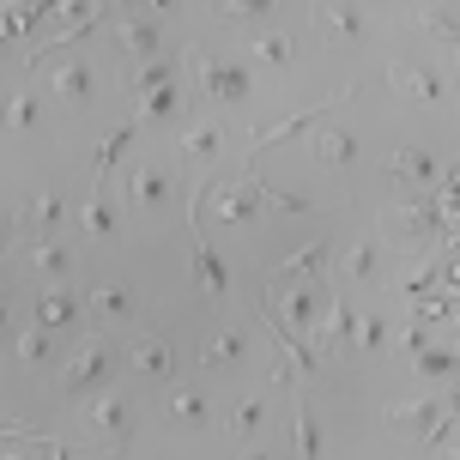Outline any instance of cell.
Here are the masks:
<instances>
[{
	"mask_svg": "<svg viewBox=\"0 0 460 460\" xmlns=\"http://www.w3.org/2000/svg\"><path fill=\"white\" fill-rule=\"evenodd\" d=\"M170 418H176V424H200V418H207V400H200V394H176V400H170Z\"/></svg>",
	"mask_w": 460,
	"mask_h": 460,
	"instance_id": "cell-32",
	"label": "cell"
},
{
	"mask_svg": "<svg viewBox=\"0 0 460 460\" xmlns=\"http://www.w3.org/2000/svg\"><path fill=\"white\" fill-rule=\"evenodd\" d=\"M6 121H13V128H37V97L19 92V97H13V110H6Z\"/></svg>",
	"mask_w": 460,
	"mask_h": 460,
	"instance_id": "cell-34",
	"label": "cell"
},
{
	"mask_svg": "<svg viewBox=\"0 0 460 460\" xmlns=\"http://www.w3.org/2000/svg\"><path fill=\"white\" fill-rule=\"evenodd\" d=\"M194 279H200V291H207V297H225V261H218L207 243L194 249Z\"/></svg>",
	"mask_w": 460,
	"mask_h": 460,
	"instance_id": "cell-21",
	"label": "cell"
},
{
	"mask_svg": "<svg viewBox=\"0 0 460 460\" xmlns=\"http://www.w3.org/2000/svg\"><path fill=\"white\" fill-rule=\"evenodd\" d=\"M315 158H322L327 170H345V164L358 158V139L340 134V128H322V134H315Z\"/></svg>",
	"mask_w": 460,
	"mask_h": 460,
	"instance_id": "cell-15",
	"label": "cell"
},
{
	"mask_svg": "<svg viewBox=\"0 0 460 460\" xmlns=\"http://www.w3.org/2000/svg\"><path fill=\"white\" fill-rule=\"evenodd\" d=\"M128 139H134V128H115V134L103 139V146H97V176H92V188L110 182V164L121 158V152H128Z\"/></svg>",
	"mask_w": 460,
	"mask_h": 460,
	"instance_id": "cell-22",
	"label": "cell"
},
{
	"mask_svg": "<svg viewBox=\"0 0 460 460\" xmlns=\"http://www.w3.org/2000/svg\"><path fill=\"white\" fill-rule=\"evenodd\" d=\"M139 115H146V121H170V115H176V85H152V92H139Z\"/></svg>",
	"mask_w": 460,
	"mask_h": 460,
	"instance_id": "cell-24",
	"label": "cell"
},
{
	"mask_svg": "<svg viewBox=\"0 0 460 460\" xmlns=\"http://www.w3.org/2000/svg\"><path fill=\"white\" fill-rule=\"evenodd\" d=\"M249 460H279V455H249Z\"/></svg>",
	"mask_w": 460,
	"mask_h": 460,
	"instance_id": "cell-42",
	"label": "cell"
},
{
	"mask_svg": "<svg viewBox=\"0 0 460 460\" xmlns=\"http://www.w3.org/2000/svg\"><path fill=\"white\" fill-rule=\"evenodd\" d=\"M345 273H351V279H376V243H351V254H345Z\"/></svg>",
	"mask_w": 460,
	"mask_h": 460,
	"instance_id": "cell-31",
	"label": "cell"
},
{
	"mask_svg": "<svg viewBox=\"0 0 460 460\" xmlns=\"http://www.w3.org/2000/svg\"><path fill=\"white\" fill-rule=\"evenodd\" d=\"M164 200H170V176H164L158 164L134 170V207H164Z\"/></svg>",
	"mask_w": 460,
	"mask_h": 460,
	"instance_id": "cell-18",
	"label": "cell"
},
{
	"mask_svg": "<svg viewBox=\"0 0 460 460\" xmlns=\"http://www.w3.org/2000/svg\"><path fill=\"white\" fill-rule=\"evenodd\" d=\"M110 460H121V448H115V455H110Z\"/></svg>",
	"mask_w": 460,
	"mask_h": 460,
	"instance_id": "cell-44",
	"label": "cell"
},
{
	"mask_svg": "<svg viewBox=\"0 0 460 460\" xmlns=\"http://www.w3.org/2000/svg\"><path fill=\"white\" fill-rule=\"evenodd\" d=\"M261 194H267V207H279V212H303V200H297V194H285V188H267V182H261Z\"/></svg>",
	"mask_w": 460,
	"mask_h": 460,
	"instance_id": "cell-38",
	"label": "cell"
},
{
	"mask_svg": "<svg viewBox=\"0 0 460 460\" xmlns=\"http://www.w3.org/2000/svg\"><path fill=\"white\" fill-rule=\"evenodd\" d=\"M388 85L418 97V103H448V85H442L430 67H418V61H388Z\"/></svg>",
	"mask_w": 460,
	"mask_h": 460,
	"instance_id": "cell-5",
	"label": "cell"
},
{
	"mask_svg": "<svg viewBox=\"0 0 460 460\" xmlns=\"http://www.w3.org/2000/svg\"><path fill=\"white\" fill-rule=\"evenodd\" d=\"M61 225V194H37V200H31V207L19 212V218H13V230H55Z\"/></svg>",
	"mask_w": 460,
	"mask_h": 460,
	"instance_id": "cell-16",
	"label": "cell"
},
{
	"mask_svg": "<svg viewBox=\"0 0 460 460\" xmlns=\"http://www.w3.org/2000/svg\"><path fill=\"white\" fill-rule=\"evenodd\" d=\"M49 92L67 97V103H85V97H92V67H85V61H61L55 79H49Z\"/></svg>",
	"mask_w": 460,
	"mask_h": 460,
	"instance_id": "cell-13",
	"label": "cell"
},
{
	"mask_svg": "<svg viewBox=\"0 0 460 460\" xmlns=\"http://www.w3.org/2000/svg\"><path fill=\"white\" fill-rule=\"evenodd\" d=\"M243 351H249V345L230 327V333H218L212 345H200V369H230V364H243Z\"/></svg>",
	"mask_w": 460,
	"mask_h": 460,
	"instance_id": "cell-17",
	"label": "cell"
},
{
	"mask_svg": "<svg viewBox=\"0 0 460 460\" xmlns=\"http://www.w3.org/2000/svg\"><path fill=\"white\" fill-rule=\"evenodd\" d=\"M158 43H164L158 19H128V24H121V49H128L134 61H146V67H152V61H164Z\"/></svg>",
	"mask_w": 460,
	"mask_h": 460,
	"instance_id": "cell-9",
	"label": "cell"
},
{
	"mask_svg": "<svg viewBox=\"0 0 460 460\" xmlns=\"http://www.w3.org/2000/svg\"><path fill=\"white\" fill-rule=\"evenodd\" d=\"M92 309L115 327V322H128V315H134V297H128L121 285H97V291H92Z\"/></svg>",
	"mask_w": 460,
	"mask_h": 460,
	"instance_id": "cell-20",
	"label": "cell"
},
{
	"mask_svg": "<svg viewBox=\"0 0 460 460\" xmlns=\"http://www.w3.org/2000/svg\"><path fill=\"white\" fill-rule=\"evenodd\" d=\"M128 85H134V97H139V92H152V85H176V61L164 55V61H152V67H139Z\"/></svg>",
	"mask_w": 460,
	"mask_h": 460,
	"instance_id": "cell-28",
	"label": "cell"
},
{
	"mask_svg": "<svg viewBox=\"0 0 460 460\" xmlns=\"http://www.w3.org/2000/svg\"><path fill=\"white\" fill-rule=\"evenodd\" d=\"M230 430H236V437L261 430V400H243V406H236V418H230Z\"/></svg>",
	"mask_w": 460,
	"mask_h": 460,
	"instance_id": "cell-36",
	"label": "cell"
},
{
	"mask_svg": "<svg viewBox=\"0 0 460 460\" xmlns=\"http://www.w3.org/2000/svg\"><path fill=\"white\" fill-rule=\"evenodd\" d=\"M110 230H115V218L103 207V188H92V200H85V236H110Z\"/></svg>",
	"mask_w": 460,
	"mask_h": 460,
	"instance_id": "cell-29",
	"label": "cell"
},
{
	"mask_svg": "<svg viewBox=\"0 0 460 460\" xmlns=\"http://www.w3.org/2000/svg\"><path fill=\"white\" fill-rule=\"evenodd\" d=\"M437 218H448V207H388L382 212V225H388V236H400V243H418V236H430V225Z\"/></svg>",
	"mask_w": 460,
	"mask_h": 460,
	"instance_id": "cell-6",
	"label": "cell"
},
{
	"mask_svg": "<svg viewBox=\"0 0 460 460\" xmlns=\"http://www.w3.org/2000/svg\"><path fill=\"white\" fill-rule=\"evenodd\" d=\"M315 267H327V243H309L303 254H291V261H279V273H285V279H309Z\"/></svg>",
	"mask_w": 460,
	"mask_h": 460,
	"instance_id": "cell-26",
	"label": "cell"
},
{
	"mask_svg": "<svg viewBox=\"0 0 460 460\" xmlns=\"http://www.w3.org/2000/svg\"><path fill=\"white\" fill-rule=\"evenodd\" d=\"M13 358H19L24 369H49V358H55V333H49V327H24L19 340H13Z\"/></svg>",
	"mask_w": 460,
	"mask_h": 460,
	"instance_id": "cell-11",
	"label": "cell"
},
{
	"mask_svg": "<svg viewBox=\"0 0 460 460\" xmlns=\"http://www.w3.org/2000/svg\"><path fill=\"white\" fill-rule=\"evenodd\" d=\"M382 340H388L382 315H358V345H364V351H382Z\"/></svg>",
	"mask_w": 460,
	"mask_h": 460,
	"instance_id": "cell-33",
	"label": "cell"
},
{
	"mask_svg": "<svg viewBox=\"0 0 460 460\" xmlns=\"http://www.w3.org/2000/svg\"><path fill=\"white\" fill-rule=\"evenodd\" d=\"M315 19L327 24V37H333V43H345V37H358V31H364V13H358V6H315Z\"/></svg>",
	"mask_w": 460,
	"mask_h": 460,
	"instance_id": "cell-19",
	"label": "cell"
},
{
	"mask_svg": "<svg viewBox=\"0 0 460 460\" xmlns=\"http://www.w3.org/2000/svg\"><path fill=\"white\" fill-rule=\"evenodd\" d=\"M424 24H430V37H442V43H460V19L455 13H424Z\"/></svg>",
	"mask_w": 460,
	"mask_h": 460,
	"instance_id": "cell-35",
	"label": "cell"
},
{
	"mask_svg": "<svg viewBox=\"0 0 460 460\" xmlns=\"http://www.w3.org/2000/svg\"><path fill=\"white\" fill-rule=\"evenodd\" d=\"M218 146H225V128L218 121H194V128L176 134V152L182 158H218Z\"/></svg>",
	"mask_w": 460,
	"mask_h": 460,
	"instance_id": "cell-12",
	"label": "cell"
},
{
	"mask_svg": "<svg viewBox=\"0 0 460 460\" xmlns=\"http://www.w3.org/2000/svg\"><path fill=\"white\" fill-rule=\"evenodd\" d=\"M176 351H170V340H139L134 345V369L139 376H152V382H164V376H176Z\"/></svg>",
	"mask_w": 460,
	"mask_h": 460,
	"instance_id": "cell-14",
	"label": "cell"
},
{
	"mask_svg": "<svg viewBox=\"0 0 460 460\" xmlns=\"http://www.w3.org/2000/svg\"><path fill=\"white\" fill-rule=\"evenodd\" d=\"M31 273H43V279L67 273V249H61V243H37V249H31Z\"/></svg>",
	"mask_w": 460,
	"mask_h": 460,
	"instance_id": "cell-27",
	"label": "cell"
},
{
	"mask_svg": "<svg viewBox=\"0 0 460 460\" xmlns=\"http://www.w3.org/2000/svg\"><path fill=\"white\" fill-rule=\"evenodd\" d=\"M92 430H128V400L121 394H103L92 406Z\"/></svg>",
	"mask_w": 460,
	"mask_h": 460,
	"instance_id": "cell-23",
	"label": "cell"
},
{
	"mask_svg": "<svg viewBox=\"0 0 460 460\" xmlns=\"http://www.w3.org/2000/svg\"><path fill=\"white\" fill-rule=\"evenodd\" d=\"M455 188H460V170H455V176H448V194H455Z\"/></svg>",
	"mask_w": 460,
	"mask_h": 460,
	"instance_id": "cell-41",
	"label": "cell"
},
{
	"mask_svg": "<svg viewBox=\"0 0 460 460\" xmlns=\"http://www.w3.org/2000/svg\"><path fill=\"white\" fill-rule=\"evenodd\" d=\"M297 448H303V460H322V424L309 412V400H297Z\"/></svg>",
	"mask_w": 460,
	"mask_h": 460,
	"instance_id": "cell-25",
	"label": "cell"
},
{
	"mask_svg": "<svg viewBox=\"0 0 460 460\" xmlns=\"http://www.w3.org/2000/svg\"><path fill=\"white\" fill-rule=\"evenodd\" d=\"M442 460H460V448H455V455H442Z\"/></svg>",
	"mask_w": 460,
	"mask_h": 460,
	"instance_id": "cell-43",
	"label": "cell"
},
{
	"mask_svg": "<svg viewBox=\"0 0 460 460\" xmlns=\"http://www.w3.org/2000/svg\"><path fill=\"white\" fill-rule=\"evenodd\" d=\"M418 376H460V351H437V345H430V351L418 358Z\"/></svg>",
	"mask_w": 460,
	"mask_h": 460,
	"instance_id": "cell-30",
	"label": "cell"
},
{
	"mask_svg": "<svg viewBox=\"0 0 460 460\" xmlns=\"http://www.w3.org/2000/svg\"><path fill=\"white\" fill-rule=\"evenodd\" d=\"M194 67H200V92L212 97V103H249L254 92V67H243V61H225V55H194Z\"/></svg>",
	"mask_w": 460,
	"mask_h": 460,
	"instance_id": "cell-1",
	"label": "cell"
},
{
	"mask_svg": "<svg viewBox=\"0 0 460 460\" xmlns=\"http://www.w3.org/2000/svg\"><path fill=\"white\" fill-rule=\"evenodd\" d=\"M442 418H448V406H442V400H406V406H388V412H382V424H388L394 437H430Z\"/></svg>",
	"mask_w": 460,
	"mask_h": 460,
	"instance_id": "cell-4",
	"label": "cell"
},
{
	"mask_svg": "<svg viewBox=\"0 0 460 460\" xmlns=\"http://www.w3.org/2000/svg\"><path fill=\"white\" fill-rule=\"evenodd\" d=\"M285 67H291V37L285 31H254V73L279 79Z\"/></svg>",
	"mask_w": 460,
	"mask_h": 460,
	"instance_id": "cell-8",
	"label": "cell"
},
{
	"mask_svg": "<svg viewBox=\"0 0 460 460\" xmlns=\"http://www.w3.org/2000/svg\"><path fill=\"white\" fill-rule=\"evenodd\" d=\"M218 19H230V24H254V19H267V0H254V6H218Z\"/></svg>",
	"mask_w": 460,
	"mask_h": 460,
	"instance_id": "cell-37",
	"label": "cell"
},
{
	"mask_svg": "<svg viewBox=\"0 0 460 460\" xmlns=\"http://www.w3.org/2000/svg\"><path fill=\"white\" fill-rule=\"evenodd\" d=\"M442 285H448V297H460V261L448 267V273H442Z\"/></svg>",
	"mask_w": 460,
	"mask_h": 460,
	"instance_id": "cell-40",
	"label": "cell"
},
{
	"mask_svg": "<svg viewBox=\"0 0 460 460\" xmlns=\"http://www.w3.org/2000/svg\"><path fill=\"white\" fill-rule=\"evenodd\" d=\"M388 176H400V182H418V188H430L442 176L437 170V158L424 152V146H394L388 152Z\"/></svg>",
	"mask_w": 460,
	"mask_h": 460,
	"instance_id": "cell-7",
	"label": "cell"
},
{
	"mask_svg": "<svg viewBox=\"0 0 460 460\" xmlns=\"http://www.w3.org/2000/svg\"><path fill=\"white\" fill-rule=\"evenodd\" d=\"M73 322H79V297H67V291H43V297H37V327L67 333Z\"/></svg>",
	"mask_w": 460,
	"mask_h": 460,
	"instance_id": "cell-10",
	"label": "cell"
},
{
	"mask_svg": "<svg viewBox=\"0 0 460 460\" xmlns=\"http://www.w3.org/2000/svg\"><path fill=\"white\" fill-rule=\"evenodd\" d=\"M442 406H448V418H460V376L448 382V400H442Z\"/></svg>",
	"mask_w": 460,
	"mask_h": 460,
	"instance_id": "cell-39",
	"label": "cell"
},
{
	"mask_svg": "<svg viewBox=\"0 0 460 460\" xmlns=\"http://www.w3.org/2000/svg\"><path fill=\"white\" fill-rule=\"evenodd\" d=\"M261 200H267V194L254 182V170H243V176H230V188L212 200V218H218V225H249L254 212H261Z\"/></svg>",
	"mask_w": 460,
	"mask_h": 460,
	"instance_id": "cell-3",
	"label": "cell"
},
{
	"mask_svg": "<svg viewBox=\"0 0 460 460\" xmlns=\"http://www.w3.org/2000/svg\"><path fill=\"white\" fill-rule=\"evenodd\" d=\"M103 376H110V340L97 333V340H85L67 364H61V394H85V388H97Z\"/></svg>",
	"mask_w": 460,
	"mask_h": 460,
	"instance_id": "cell-2",
	"label": "cell"
}]
</instances>
